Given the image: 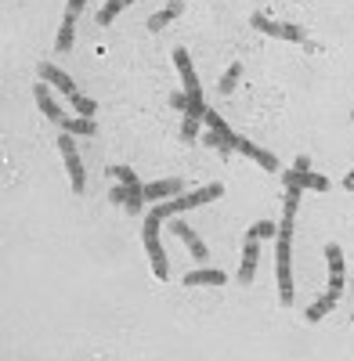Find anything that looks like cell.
I'll return each mask as SVG.
<instances>
[{"label":"cell","instance_id":"cell-1","mask_svg":"<svg viewBox=\"0 0 354 361\" xmlns=\"http://www.w3.org/2000/svg\"><path fill=\"white\" fill-rule=\"evenodd\" d=\"M221 185H206V188H199V192H181V195H173L170 202H152V214L156 217H173V214H185V209H195V206H202V202H214V199H221Z\"/></svg>","mask_w":354,"mask_h":361},{"label":"cell","instance_id":"cell-2","mask_svg":"<svg viewBox=\"0 0 354 361\" xmlns=\"http://www.w3.org/2000/svg\"><path fill=\"white\" fill-rule=\"evenodd\" d=\"M159 221H163V217H156V214L145 217L141 238H145V250H149V260H152V275H156L159 282H166L170 267H166V253H163V243H159Z\"/></svg>","mask_w":354,"mask_h":361},{"label":"cell","instance_id":"cell-3","mask_svg":"<svg viewBox=\"0 0 354 361\" xmlns=\"http://www.w3.org/2000/svg\"><path fill=\"white\" fill-rule=\"evenodd\" d=\"M275 260H279V300L289 307L293 304V238H282L279 235Z\"/></svg>","mask_w":354,"mask_h":361},{"label":"cell","instance_id":"cell-4","mask_svg":"<svg viewBox=\"0 0 354 361\" xmlns=\"http://www.w3.org/2000/svg\"><path fill=\"white\" fill-rule=\"evenodd\" d=\"M58 152H62V159H66V170H69V180H73V192H83V188H87V173H83V163H80V156H76L73 134L62 130V137H58Z\"/></svg>","mask_w":354,"mask_h":361},{"label":"cell","instance_id":"cell-5","mask_svg":"<svg viewBox=\"0 0 354 361\" xmlns=\"http://www.w3.org/2000/svg\"><path fill=\"white\" fill-rule=\"evenodd\" d=\"M253 29H260L264 37H279V40H293V44H304V29L300 25H289V22H271L264 15H253L250 18Z\"/></svg>","mask_w":354,"mask_h":361},{"label":"cell","instance_id":"cell-6","mask_svg":"<svg viewBox=\"0 0 354 361\" xmlns=\"http://www.w3.org/2000/svg\"><path fill=\"white\" fill-rule=\"evenodd\" d=\"M173 66H177V73H181V90L188 98H202V87H199V76H195V69H192V58H188V51L185 47H177L173 51Z\"/></svg>","mask_w":354,"mask_h":361},{"label":"cell","instance_id":"cell-7","mask_svg":"<svg viewBox=\"0 0 354 361\" xmlns=\"http://www.w3.org/2000/svg\"><path fill=\"white\" fill-rule=\"evenodd\" d=\"M231 148H235V152H243V156H250L253 163H260L264 170H279V159L268 152V148L253 145L250 137H239V134H235V137H231Z\"/></svg>","mask_w":354,"mask_h":361},{"label":"cell","instance_id":"cell-8","mask_svg":"<svg viewBox=\"0 0 354 361\" xmlns=\"http://www.w3.org/2000/svg\"><path fill=\"white\" fill-rule=\"evenodd\" d=\"M185 192V180L181 177H170V180H152L145 185V202H163V199H173Z\"/></svg>","mask_w":354,"mask_h":361},{"label":"cell","instance_id":"cell-9","mask_svg":"<svg viewBox=\"0 0 354 361\" xmlns=\"http://www.w3.org/2000/svg\"><path fill=\"white\" fill-rule=\"evenodd\" d=\"M40 76H44V83H51V87L62 90L66 98H73V94H76V83H73V76H69V73H62L58 66L44 62V66H40Z\"/></svg>","mask_w":354,"mask_h":361},{"label":"cell","instance_id":"cell-10","mask_svg":"<svg viewBox=\"0 0 354 361\" xmlns=\"http://www.w3.org/2000/svg\"><path fill=\"white\" fill-rule=\"evenodd\" d=\"M170 231H173L177 238H181V243H185L188 250H192V257H195V260H206V246L199 243V235H195V231H192V228H188L181 217H177V221L170 224Z\"/></svg>","mask_w":354,"mask_h":361},{"label":"cell","instance_id":"cell-11","mask_svg":"<svg viewBox=\"0 0 354 361\" xmlns=\"http://www.w3.org/2000/svg\"><path fill=\"white\" fill-rule=\"evenodd\" d=\"M257 260H260V243H257V238H246V250H243V267H239V282H243V286H250V282H253Z\"/></svg>","mask_w":354,"mask_h":361},{"label":"cell","instance_id":"cell-12","mask_svg":"<svg viewBox=\"0 0 354 361\" xmlns=\"http://www.w3.org/2000/svg\"><path fill=\"white\" fill-rule=\"evenodd\" d=\"M224 282H228V275L217 271V267H199V271H192V275H185L188 289H195V286H224Z\"/></svg>","mask_w":354,"mask_h":361},{"label":"cell","instance_id":"cell-13","mask_svg":"<svg viewBox=\"0 0 354 361\" xmlns=\"http://www.w3.org/2000/svg\"><path fill=\"white\" fill-rule=\"evenodd\" d=\"M33 94H37V105L44 109V116L51 119V123H62V119H66V112H62V109H58V105L51 102V94H47V83H37V87H33Z\"/></svg>","mask_w":354,"mask_h":361},{"label":"cell","instance_id":"cell-14","mask_svg":"<svg viewBox=\"0 0 354 361\" xmlns=\"http://www.w3.org/2000/svg\"><path fill=\"white\" fill-rule=\"evenodd\" d=\"M58 127H62L66 134H80V137H91V134H94V119H87V116H66V119H62V123H58Z\"/></svg>","mask_w":354,"mask_h":361},{"label":"cell","instance_id":"cell-15","mask_svg":"<svg viewBox=\"0 0 354 361\" xmlns=\"http://www.w3.org/2000/svg\"><path fill=\"white\" fill-rule=\"evenodd\" d=\"M336 300H340V296H333V293H326V296H318L315 304L307 307V322H322V318H326V314H329V311L336 307Z\"/></svg>","mask_w":354,"mask_h":361},{"label":"cell","instance_id":"cell-16","mask_svg":"<svg viewBox=\"0 0 354 361\" xmlns=\"http://www.w3.org/2000/svg\"><path fill=\"white\" fill-rule=\"evenodd\" d=\"M177 15H181V0H173V4H170V8H163L159 15H152V18H149V29H152V33H156V29H163V25H170V22H173Z\"/></svg>","mask_w":354,"mask_h":361},{"label":"cell","instance_id":"cell-17","mask_svg":"<svg viewBox=\"0 0 354 361\" xmlns=\"http://www.w3.org/2000/svg\"><path fill=\"white\" fill-rule=\"evenodd\" d=\"M73 22H76L73 15L62 18V29H58V40H54V51H58V54H66V51L73 47Z\"/></svg>","mask_w":354,"mask_h":361},{"label":"cell","instance_id":"cell-18","mask_svg":"<svg viewBox=\"0 0 354 361\" xmlns=\"http://www.w3.org/2000/svg\"><path fill=\"white\" fill-rule=\"evenodd\" d=\"M127 4H134V0H109V4L98 11V25H112V22H116V15H120Z\"/></svg>","mask_w":354,"mask_h":361},{"label":"cell","instance_id":"cell-19","mask_svg":"<svg viewBox=\"0 0 354 361\" xmlns=\"http://www.w3.org/2000/svg\"><path fill=\"white\" fill-rule=\"evenodd\" d=\"M293 173H297V180H300V185L304 188H315V192H329V180L326 177H318V173H311V170H293Z\"/></svg>","mask_w":354,"mask_h":361},{"label":"cell","instance_id":"cell-20","mask_svg":"<svg viewBox=\"0 0 354 361\" xmlns=\"http://www.w3.org/2000/svg\"><path fill=\"white\" fill-rule=\"evenodd\" d=\"M326 264H329V275H343V250L336 243L326 246Z\"/></svg>","mask_w":354,"mask_h":361},{"label":"cell","instance_id":"cell-21","mask_svg":"<svg viewBox=\"0 0 354 361\" xmlns=\"http://www.w3.org/2000/svg\"><path fill=\"white\" fill-rule=\"evenodd\" d=\"M69 102H73V109H76L80 116H87V119H94V112H98L94 98H87V94H80V90H76V94H73Z\"/></svg>","mask_w":354,"mask_h":361},{"label":"cell","instance_id":"cell-22","mask_svg":"<svg viewBox=\"0 0 354 361\" xmlns=\"http://www.w3.org/2000/svg\"><path fill=\"white\" fill-rule=\"evenodd\" d=\"M239 76H243V66L239 62H235L224 76H221V94H231V90H235V83H239Z\"/></svg>","mask_w":354,"mask_h":361},{"label":"cell","instance_id":"cell-23","mask_svg":"<svg viewBox=\"0 0 354 361\" xmlns=\"http://www.w3.org/2000/svg\"><path fill=\"white\" fill-rule=\"evenodd\" d=\"M279 235V228L271 224V221H257L253 228H250V238H257V243H260V238H275Z\"/></svg>","mask_w":354,"mask_h":361},{"label":"cell","instance_id":"cell-24","mask_svg":"<svg viewBox=\"0 0 354 361\" xmlns=\"http://www.w3.org/2000/svg\"><path fill=\"white\" fill-rule=\"evenodd\" d=\"M202 145H210V148H221V152H228V141H224V134H217V130H210L206 127V134L199 137Z\"/></svg>","mask_w":354,"mask_h":361},{"label":"cell","instance_id":"cell-25","mask_svg":"<svg viewBox=\"0 0 354 361\" xmlns=\"http://www.w3.org/2000/svg\"><path fill=\"white\" fill-rule=\"evenodd\" d=\"M109 173L120 180V185H138V177H134V170L130 166H109Z\"/></svg>","mask_w":354,"mask_h":361},{"label":"cell","instance_id":"cell-26","mask_svg":"<svg viewBox=\"0 0 354 361\" xmlns=\"http://www.w3.org/2000/svg\"><path fill=\"white\" fill-rule=\"evenodd\" d=\"M199 123H202L199 116H185V127H181L185 141H195V137H199Z\"/></svg>","mask_w":354,"mask_h":361},{"label":"cell","instance_id":"cell-27","mask_svg":"<svg viewBox=\"0 0 354 361\" xmlns=\"http://www.w3.org/2000/svg\"><path fill=\"white\" fill-rule=\"evenodd\" d=\"M326 293L340 296V293H343V275H329V286H326Z\"/></svg>","mask_w":354,"mask_h":361},{"label":"cell","instance_id":"cell-28","mask_svg":"<svg viewBox=\"0 0 354 361\" xmlns=\"http://www.w3.org/2000/svg\"><path fill=\"white\" fill-rule=\"evenodd\" d=\"M170 105L185 112V109H188V94H185V90H177V94H170Z\"/></svg>","mask_w":354,"mask_h":361},{"label":"cell","instance_id":"cell-29","mask_svg":"<svg viewBox=\"0 0 354 361\" xmlns=\"http://www.w3.org/2000/svg\"><path fill=\"white\" fill-rule=\"evenodd\" d=\"M83 8H87V0H69V8H66V15H73V18H76V15H80Z\"/></svg>","mask_w":354,"mask_h":361},{"label":"cell","instance_id":"cell-30","mask_svg":"<svg viewBox=\"0 0 354 361\" xmlns=\"http://www.w3.org/2000/svg\"><path fill=\"white\" fill-rule=\"evenodd\" d=\"M141 206H145V195H138V199H130V202H127L130 214H141Z\"/></svg>","mask_w":354,"mask_h":361},{"label":"cell","instance_id":"cell-31","mask_svg":"<svg viewBox=\"0 0 354 361\" xmlns=\"http://www.w3.org/2000/svg\"><path fill=\"white\" fill-rule=\"evenodd\" d=\"M293 170H300V173H304V170H311V159H307V156H300V159H297V166H293Z\"/></svg>","mask_w":354,"mask_h":361},{"label":"cell","instance_id":"cell-32","mask_svg":"<svg viewBox=\"0 0 354 361\" xmlns=\"http://www.w3.org/2000/svg\"><path fill=\"white\" fill-rule=\"evenodd\" d=\"M343 188H347V192H354V170H350V173L343 177Z\"/></svg>","mask_w":354,"mask_h":361},{"label":"cell","instance_id":"cell-33","mask_svg":"<svg viewBox=\"0 0 354 361\" xmlns=\"http://www.w3.org/2000/svg\"><path fill=\"white\" fill-rule=\"evenodd\" d=\"M350 119H354V116H350Z\"/></svg>","mask_w":354,"mask_h":361}]
</instances>
